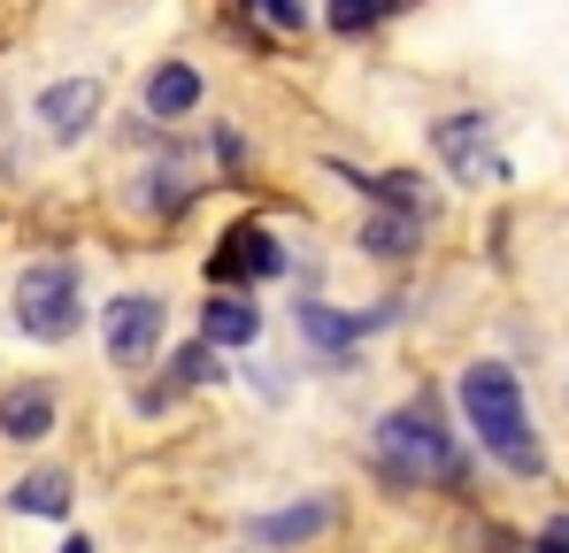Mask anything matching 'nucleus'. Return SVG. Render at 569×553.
<instances>
[{
  "label": "nucleus",
  "instance_id": "nucleus-11",
  "mask_svg": "<svg viewBox=\"0 0 569 553\" xmlns=\"http://www.w3.org/2000/svg\"><path fill=\"white\" fill-rule=\"evenodd\" d=\"M292 323H300V339L323 354V369H355V346H362V339H355V315H339V308H323V300L308 292V300L292 308Z\"/></svg>",
  "mask_w": 569,
  "mask_h": 553
},
{
  "label": "nucleus",
  "instance_id": "nucleus-12",
  "mask_svg": "<svg viewBox=\"0 0 569 553\" xmlns=\"http://www.w3.org/2000/svg\"><path fill=\"white\" fill-rule=\"evenodd\" d=\"M200 100H208V78H200L192 62H154V70H147V115H154V123H186Z\"/></svg>",
  "mask_w": 569,
  "mask_h": 553
},
{
  "label": "nucleus",
  "instance_id": "nucleus-1",
  "mask_svg": "<svg viewBox=\"0 0 569 553\" xmlns=\"http://www.w3.org/2000/svg\"><path fill=\"white\" fill-rule=\"evenodd\" d=\"M455 400H462L470 439L500 461L508 476H547V446H539V431H531L523 384H516V369H508V362H470Z\"/></svg>",
  "mask_w": 569,
  "mask_h": 553
},
{
  "label": "nucleus",
  "instance_id": "nucleus-3",
  "mask_svg": "<svg viewBox=\"0 0 569 553\" xmlns=\"http://www.w3.org/2000/svg\"><path fill=\"white\" fill-rule=\"evenodd\" d=\"M8 308H16V331H23L31 346H70V339L86 331V276H78L70 254H47V262H31V270H16Z\"/></svg>",
  "mask_w": 569,
  "mask_h": 553
},
{
  "label": "nucleus",
  "instance_id": "nucleus-13",
  "mask_svg": "<svg viewBox=\"0 0 569 553\" xmlns=\"http://www.w3.org/2000/svg\"><path fill=\"white\" fill-rule=\"evenodd\" d=\"M70 500H78V484H70V469H31V476H16V484H8V515H39V523H70Z\"/></svg>",
  "mask_w": 569,
  "mask_h": 553
},
{
  "label": "nucleus",
  "instance_id": "nucleus-19",
  "mask_svg": "<svg viewBox=\"0 0 569 553\" xmlns=\"http://www.w3.org/2000/svg\"><path fill=\"white\" fill-rule=\"evenodd\" d=\"M539 553H569V523H547L539 531Z\"/></svg>",
  "mask_w": 569,
  "mask_h": 553
},
{
  "label": "nucleus",
  "instance_id": "nucleus-2",
  "mask_svg": "<svg viewBox=\"0 0 569 553\" xmlns=\"http://www.w3.org/2000/svg\"><path fill=\"white\" fill-rule=\"evenodd\" d=\"M370 469H378L392 492H423V484H462V454H455V431L439 415V400H408L370 423Z\"/></svg>",
  "mask_w": 569,
  "mask_h": 553
},
{
  "label": "nucleus",
  "instance_id": "nucleus-18",
  "mask_svg": "<svg viewBox=\"0 0 569 553\" xmlns=\"http://www.w3.org/2000/svg\"><path fill=\"white\" fill-rule=\"evenodd\" d=\"M216 162H223V170H247V139H239L231 123H216Z\"/></svg>",
  "mask_w": 569,
  "mask_h": 553
},
{
  "label": "nucleus",
  "instance_id": "nucleus-10",
  "mask_svg": "<svg viewBox=\"0 0 569 553\" xmlns=\"http://www.w3.org/2000/svg\"><path fill=\"white\" fill-rule=\"evenodd\" d=\"M262 339V308H254V292H208L200 300V346H254Z\"/></svg>",
  "mask_w": 569,
  "mask_h": 553
},
{
  "label": "nucleus",
  "instance_id": "nucleus-16",
  "mask_svg": "<svg viewBox=\"0 0 569 553\" xmlns=\"http://www.w3.org/2000/svg\"><path fill=\"white\" fill-rule=\"evenodd\" d=\"M200 384H223V362H216V346L186 339V346L170 354V384H162V392H200Z\"/></svg>",
  "mask_w": 569,
  "mask_h": 553
},
{
  "label": "nucleus",
  "instance_id": "nucleus-6",
  "mask_svg": "<svg viewBox=\"0 0 569 553\" xmlns=\"http://www.w3.org/2000/svg\"><path fill=\"white\" fill-rule=\"evenodd\" d=\"M284 270H292V254L278 247L270 223H231L223 247L208 254V276H216V284H270V276H284Z\"/></svg>",
  "mask_w": 569,
  "mask_h": 553
},
{
  "label": "nucleus",
  "instance_id": "nucleus-17",
  "mask_svg": "<svg viewBox=\"0 0 569 553\" xmlns=\"http://www.w3.org/2000/svg\"><path fill=\"white\" fill-rule=\"evenodd\" d=\"M239 8H247V16H262L278 39H300V31H308V8H300V0H239Z\"/></svg>",
  "mask_w": 569,
  "mask_h": 553
},
{
  "label": "nucleus",
  "instance_id": "nucleus-9",
  "mask_svg": "<svg viewBox=\"0 0 569 553\" xmlns=\"http://www.w3.org/2000/svg\"><path fill=\"white\" fill-rule=\"evenodd\" d=\"M54 423H62V392L47 376H23L0 392V439L8 446H39V439H54Z\"/></svg>",
  "mask_w": 569,
  "mask_h": 553
},
{
  "label": "nucleus",
  "instance_id": "nucleus-15",
  "mask_svg": "<svg viewBox=\"0 0 569 553\" xmlns=\"http://www.w3.org/2000/svg\"><path fill=\"white\" fill-rule=\"evenodd\" d=\"M400 16V0H323V23L339 31V39H362V31H378Z\"/></svg>",
  "mask_w": 569,
  "mask_h": 553
},
{
  "label": "nucleus",
  "instance_id": "nucleus-14",
  "mask_svg": "<svg viewBox=\"0 0 569 553\" xmlns=\"http://www.w3.org/2000/svg\"><path fill=\"white\" fill-rule=\"evenodd\" d=\"M370 262H416V247H423V215H392L378 208L370 223H362V239H355Z\"/></svg>",
  "mask_w": 569,
  "mask_h": 553
},
{
  "label": "nucleus",
  "instance_id": "nucleus-4",
  "mask_svg": "<svg viewBox=\"0 0 569 553\" xmlns=\"http://www.w3.org/2000/svg\"><path fill=\"white\" fill-rule=\"evenodd\" d=\"M162 323H170L162 292H116V300L100 308V339H108V369L139 376V369H147L154 354H162Z\"/></svg>",
  "mask_w": 569,
  "mask_h": 553
},
{
  "label": "nucleus",
  "instance_id": "nucleus-8",
  "mask_svg": "<svg viewBox=\"0 0 569 553\" xmlns=\"http://www.w3.org/2000/svg\"><path fill=\"white\" fill-rule=\"evenodd\" d=\"M100 100H108V86L100 78H54V86L39 92V131L54 139V147H86L93 139V123H100Z\"/></svg>",
  "mask_w": 569,
  "mask_h": 553
},
{
  "label": "nucleus",
  "instance_id": "nucleus-5",
  "mask_svg": "<svg viewBox=\"0 0 569 553\" xmlns=\"http://www.w3.org/2000/svg\"><path fill=\"white\" fill-rule=\"evenodd\" d=\"M431 147H439V162L462 184H508V154L492 147V115H477V108L439 115V123H431Z\"/></svg>",
  "mask_w": 569,
  "mask_h": 553
},
{
  "label": "nucleus",
  "instance_id": "nucleus-7",
  "mask_svg": "<svg viewBox=\"0 0 569 553\" xmlns=\"http://www.w3.org/2000/svg\"><path fill=\"white\" fill-rule=\"evenodd\" d=\"M331 523H339V500H331V492H308V500H284L270 515H254V523H247V546L254 553H292V546H316Z\"/></svg>",
  "mask_w": 569,
  "mask_h": 553
},
{
  "label": "nucleus",
  "instance_id": "nucleus-20",
  "mask_svg": "<svg viewBox=\"0 0 569 553\" xmlns=\"http://www.w3.org/2000/svg\"><path fill=\"white\" fill-rule=\"evenodd\" d=\"M62 553H93V539H70V546H62Z\"/></svg>",
  "mask_w": 569,
  "mask_h": 553
}]
</instances>
